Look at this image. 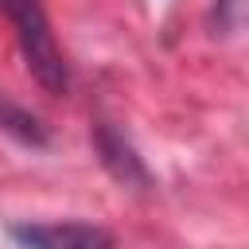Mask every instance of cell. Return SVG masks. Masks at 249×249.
Masks as SVG:
<instances>
[{"label": "cell", "mask_w": 249, "mask_h": 249, "mask_svg": "<svg viewBox=\"0 0 249 249\" xmlns=\"http://www.w3.org/2000/svg\"><path fill=\"white\" fill-rule=\"evenodd\" d=\"M8 233L19 249H113V233L93 222H23Z\"/></svg>", "instance_id": "cell-2"}, {"label": "cell", "mask_w": 249, "mask_h": 249, "mask_svg": "<svg viewBox=\"0 0 249 249\" xmlns=\"http://www.w3.org/2000/svg\"><path fill=\"white\" fill-rule=\"evenodd\" d=\"M93 148L101 156V163L109 167L113 179H121L124 187H148V167L136 156V148L113 128V124H97L93 128Z\"/></svg>", "instance_id": "cell-3"}, {"label": "cell", "mask_w": 249, "mask_h": 249, "mask_svg": "<svg viewBox=\"0 0 249 249\" xmlns=\"http://www.w3.org/2000/svg\"><path fill=\"white\" fill-rule=\"evenodd\" d=\"M0 12L16 27V43H19V54H23L31 78L47 93H66L70 74H66L62 51L54 43V31H51V19H47L43 4L39 0H0Z\"/></svg>", "instance_id": "cell-1"}, {"label": "cell", "mask_w": 249, "mask_h": 249, "mask_svg": "<svg viewBox=\"0 0 249 249\" xmlns=\"http://www.w3.org/2000/svg\"><path fill=\"white\" fill-rule=\"evenodd\" d=\"M0 128H4L8 136H16L19 144H31V148H43V144H47V128H43V121H39L31 109L16 105L4 89H0Z\"/></svg>", "instance_id": "cell-4"}]
</instances>
